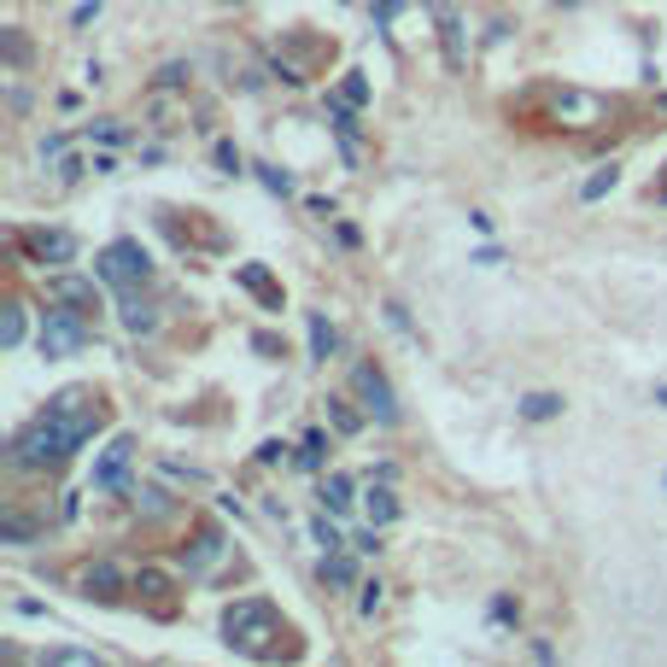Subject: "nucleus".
<instances>
[{
    "instance_id": "1",
    "label": "nucleus",
    "mask_w": 667,
    "mask_h": 667,
    "mask_svg": "<svg viewBox=\"0 0 667 667\" xmlns=\"http://www.w3.org/2000/svg\"><path fill=\"white\" fill-rule=\"evenodd\" d=\"M100 422H106L100 399H89V392H59L36 422L19 427V439H12V469H54V463H65Z\"/></svg>"
},
{
    "instance_id": "2",
    "label": "nucleus",
    "mask_w": 667,
    "mask_h": 667,
    "mask_svg": "<svg viewBox=\"0 0 667 667\" xmlns=\"http://www.w3.org/2000/svg\"><path fill=\"white\" fill-rule=\"evenodd\" d=\"M276 639H287V626L269 597H241V603L222 609V644L229 649H241V656H276Z\"/></svg>"
},
{
    "instance_id": "3",
    "label": "nucleus",
    "mask_w": 667,
    "mask_h": 667,
    "mask_svg": "<svg viewBox=\"0 0 667 667\" xmlns=\"http://www.w3.org/2000/svg\"><path fill=\"white\" fill-rule=\"evenodd\" d=\"M94 276L106 281V287H117V294H129V287H147L152 258H147L141 241H112V246L94 258Z\"/></svg>"
},
{
    "instance_id": "4",
    "label": "nucleus",
    "mask_w": 667,
    "mask_h": 667,
    "mask_svg": "<svg viewBox=\"0 0 667 667\" xmlns=\"http://www.w3.org/2000/svg\"><path fill=\"white\" fill-rule=\"evenodd\" d=\"M609 100L603 94H591V89H556L551 94V117L562 129H597V124H609Z\"/></svg>"
},
{
    "instance_id": "5",
    "label": "nucleus",
    "mask_w": 667,
    "mask_h": 667,
    "mask_svg": "<svg viewBox=\"0 0 667 667\" xmlns=\"http://www.w3.org/2000/svg\"><path fill=\"white\" fill-rule=\"evenodd\" d=\"M82 346H89V322H82V311H47L42 357H77Z\"/></svg>"
},
{
    "instance_id": "6",
    "label": "nucleus",
    "mask_w": 667,
    "mask_h": 667,
    "mask_svg": "<svg viewBox=\"0 0 667 667\" xmlns=\"http://www.w3.org/2000/svg\"><path fill=\"white\" fill-rule=\"evenodd\" d=\"M352 387H357V399H364V410H369V416L381 422V427L399 422V399H392L387 375L375 369V364H357V369H352Z\"/></svg>"
},
{
    "instance_id": "7",
    "label": "nucleus",
    "mask_w": 667,
    "mask_h": 667,
    "mask_svg": "<svg viewBox=\"0 0 667 667\" xmlns=\"http://www.w3.org/2000/svg\"><path fill=\"white\" fill-rule=\"evenodd\" d=\"M129 457H135V439L129 434H117L106 451H100V463H94V474H89V486L94 492H117L129 481Z\"/></svg>"
},
{
    "instance_id": "8",
    "label": "nucleus",
    "mask_w": 667,
    "mask_h": 667,
    "mask_svg": "<svg viewBox=\"0 0 667 667\" xmlns=\"http://www.w3.org/2000/svg\"><path fill=\"white\" fill-rule=\"evenodd\" d=\"M77 586H82V597H89V603H117L129 579H124V568H117V562L100 556V562H89V568L77 574Z\"/></svg>"
},
{
    "instance_id": "9",
    "label": "nucleus",
    "mask_w": 667,
    "mask_h": 667,
    "mask_svg": "<svg viewBox=\"0 0 667 667\" xmlns=\"http://www.w3.org/2000/svg\"><path fill=\"white\" fill-rule=\"evenodd\" d=\"M24 252L36 264H71L77 258V241L65 229H24Z\"/></svg>"
},
{
    "instance_id": "10",
    "label": "nucleus",
    "mask_w": 667,
    "mask_h": 667,
    "mask_svg": "<svg viewBox=\"0 0 667 667\" xmlns=\"http://www.w3.org/2000/svg\"><path fill=\"white\" fill-rule=\"evenodd\" d=\"M47 294L65 299V304H82V311H100V287L82 281V276H54V281H47Z\"/></svg>"
},
{
    "instance_id": "11",
    "label": "nucleus",
    "mask_w": 667,
    "mask_h": 667,
    "mask_svg": "<svg viewBox=\"0 0 667 667\" xmlns=\"http://www.w3.org/2000/svg\"><path fill=\"white\" fill-rule=\"evenodd\" d=\"M117 317H124V329H129V334H152V329H159V311H152V304L141 299V287H129V294H124Z\"/></svg>"
},
{
    "instance_id": "12",
    "label": "nucleus",
    "mask_w": 667,
    "mask_h": 667,
    "mask_svg": "<svg viewBox=\"0 0 667 667\" xmlns=\"http://www.w3.org/2000/svg\"><path fill=\"white\" fill-rule=\"evenodd\" d=\"M234 281H241L246 294H258L269 311H281V287L269 281V269H264V264H241V269H234Z\"/></svg>"
},
{
    "instance_id": "13",
    "label": "nucleus",
    "mask_w": 667,
    "mask_h": 667,
    "mask_svg": "<svg viewBox=\"0 0 667 667\" xmlns=\"http://www.w3.org/2000/svg\"><path fill=\"white\" fill-rule=\"evenodd\" d=\"M322 586H357V562L346 551H329L322 556Z\"/></svg>"
},
{
    "instance_id": "14",
    "label": "nucleus",
    "mask_w": 667,
    "mask_h": 667,
    "mask_svg": "<svg viewBox=\"0 0 667 667\" xmlns=\"http://www.w3.org/2000/svg\"><path fill=\"white\" fill-rule=\"evenodd\" d=\"M322 509H329V516H346L352 509V481L346 474H329V481H322Z\"/></svg>"
},
{
    "instance_id": "15",
    "label": "nucleus",
    "mask_w": 667,
    "mask_h": 667,
    "mask_svg": "<svg viewBox=\"0 0 667 667\" xmlns=\"http://www.w3.org/2000/svg\"><path fill=\"white\" fill-rule=\"evenodd\" d=\"M329 117H334L340 141H346V159H352V152H357V124H352V112H346V94H329Z\"/></svg>"
},
{
    "instance_id": "16",
    "label": "nucleus",
    "mask_w": 667,
    "mask_h": 667,
    "mask_svg": "<svg viewBox=\"0 0 667 667\" xmlns=\"http://www.w3.org/2000/svg\"><path fill=\"white\" fill-rule=\"evenodd\" d=\"M30 539H36V521L7 509V516H0V544H30Z\"/></svg>"
},
{
    "instance_id": "17",
    "label": "nucleus",
    "mask_w": 667,
    "mask_h": 667,
    "mask_svg": "<svg viewBox=\"0 0 667 667\" xmlns=\"http://www.w3.org/2000/svg\"><path fill=\"white\" fill-rule=\"evenodd\" d=\"M439 30H445V59H451V71L463 65V24H457V12L439 7Z\"/></svg>"
},
{
    "instance_id": "18",
    "label": "nucleus",
    "mask_w": 667,
    "mask_h": 667,
    "mask_svg": "<svg viewBox=\"0 0 667 667\" xmlns=\"http://www.w3.org/2000/svg\"><path fill=\"white\" fill-rule=\"evenodd\" d=\"M556 410H562L556 392H527V399H521V416H527V422H551Z\"/></svg>"
},
{
    "instance_id": "19",
    "label": "nucleus",
    "mask_w": 667,
    "mask_h": 667,
    "mask_svg": "<svg viewBox=\"0 0 667 667\" xmlns=\"http://www.w3.org/2000/svg\"><path fill=\"white\" fill-rule=\"evenodd\" d=\"M340 352V334L329 317H311V357H334Z\"/></svg>"
},
{
    "instance_id": "20",
    "label": "nucleus",
    "mask_w": 667,
    "mask_h": 667,
    "mask_svg": "<svg viewBox=\"0 0 667 667\" xmlns=\"http://www.w3.org/2000/svg\"><path fill=\"white\" fill-rule=\"evenodd\" d=\"M392 516H399V498L387 486H369V527H387Z\"/></svg>"
},
{
    "instance_id": "21",
    "label": "nucleus",
    "mask_w": 667,
    "mask_h": 667,
    "mask_svg": "<svg viewBox=\"0 0 667 667\" xmlns=\"http://www.w3.org/2000/svg\"><path fill=\"white\" fill-rule=\"evenodd\" d=\"M217 551H222V544H217V533H199V544H194V556H187V568H211V562H217Z\"/></svg>"
},
{
    "instance_id": "22",
    "label": "nucleus",
    "mask_w": 667,
    "mask_h": 667,
    "mask_svg": "<svg viewBox=\"0 0 667 667\" xmlns=\"http://www.w3.org/2000/svg\"><path fill=\"white\" fill-rule=\"evenodd\" d=\"M19 340H24V311H19V304H7V322H0V346H19Z\"/></svg>"
},
{
    "instance_id": "23",
    "label": "nucleus",
    "mask_w": 667,
    "mask_h": 667,
    "mask_svg": "<svg viewBox=\"0 0 667 667\" xmlns=\"http://www.w3.org/2000/svg\"><path fill=\"white\" fill-rule=\"evenodd\" d=\"M614 182H621V170H614V164H603V170H597V176L586 182V199H603V194H609Z\"/></svg>"
},
{
    "instance_id": "24",
    "label": "nucleus",
    "mask_w": 667,
    "mask_h": 667,
    "mask_svg": "<svg viewBox=\"0 0 667 667\" xmlns=\"http://www.w3.org/2000/svg\"><path fill=\"white\" fill-rule=\"evenodd\" d=\"M135 586H141L147 597H164V591H170V574H159V568H141V574H135Z\"/></svg>"
},
{
    "instance_id": "25",
    "label": "nucleus",
    "mask_w": 667,
    "mask_h": 667,
    "mask_svg": "<svg viewBox=\"0 0 667 667\" xmlns=\"http://www.w3.org/2000/svg\"><path fill=\"white\" fill-rule=\"evenodd\" d=\"M258 176H264V187H269V194H294V176H287V170H276V164H258Z\"/></svg>"
},
{
    "instance_id": "26",
    "label": "nucleus",
    "mask_w": 667,
    "mask_h": 667,
    "mask_svg": "<svg viewBox=\"0 0 667 667\" xmlns=\"http://www.w3.org/2000/svg\"><path fill=\"white\" fill-rule=\"evenodd\" d=\"M329 404H334V427H340V434H357V427H364V416L346 410V399H329Z\"/></svg>"
},
{
    "instance_id": "27",
    "label": "nucleus",
    "mask_w": 667,
    "mask_h": 667,
    "mask_svg": "<svg viewBox=\"0 0 667 667\" xmlns=\"http://www.w3.org/2000/svg\"><path fill=\"white\" fill-rule=\"evenodd\" d=\"M24 59H30V42L19 36V30H7V65H12V71H19Z\"/></svg>"
},
{
    "instance_id": "28",
    "label": "nucleus",
    "mask_w": 667,
    "mask_h": 667,
    "mask_svg": "<svg viewBox=\"0 0 667 667\" xmlns=\"http://www.w3.org/2000/svg\"><path fill=\"white\" fill-rule=\"evenodd\" d=\"M317 544H322V551H340V544H346V539H340V527H334L329 516H317Z\"/></svg>"
},
{
    "instance_id": "29",
    "label": "nucleus",
    "mask_w": 667,
    "mask_h": 667,
    "mask_svg": "<svg viewBox=\"0 0 667 667\" xmlns=\"http://www.w3.org/2000/svg\"><path fill=\"white\" fill-rule=\"evenodd\" d=\"M299 463H304V469H322V434H311V439H304Z\"/></svg>"
},
{
    "instance_id": "30",
    "label": "nucleus",
    "mask_w": 667,
    "mask_h": 667,
    "mask_svg": "<svg viewBox=\"0 0 667 667\" xmlns=\"http://www.w3.org/2000/svg\"><path fill=\"white\" fill-rule=\"evenodd\" d=\"M217 164H222V170H229V176H234V170H241V152H234L229 141H217Z\"/></svg>"
},
{
    "instance_id": "31",
    "label": "nucleus",
    "mask_w": 667,
    "mask_h": 667,
    "mask_svg": "<svg viewBox=\"0 0 667 667\" xmlns=\"http://www.w3.org/2000/svg\"><path fill=\"white\" fill-rule=\"evenodd\" d=\"M346 100H352V106H364V100H369V89H364V77H357V71H352V82H346Z\"/></svg>"
},
{
    "instance_id": "32",
    "label": "nucleus",
    "mask_w": 667,
    "mask_h": 667,
    "mask_svg": "<svg viewBox=\"0 0 667 667\" xmlns=\"http://www.w3.org/2000/svg\"><path fill=\"white\" fill-rule=\"evenodd\" d=\"M357 609H364V614H375V609H381V586H364V597H357Z\"/></svg>"
},
{
    "instance_id": "33",
    "label": "nucleus",
    "mask_w": 667,
    "mask_h": 667,
    "mask_svg": "<svg viewBox=\"0 0 667 667\" xmlns=\"http://www.w3.org/2000/svg\"><path fill=\"white\" fill-rule=\"evenodd\" d=\"M47 662H94V649H54Z\"/></svg>"
},
{
    "instance_id": "34",
    "label": "nucleus",
    "mask_w": 667,
    "mask_h": 667,
    "mask_svg": "<svg viewBox=\"0 0 667 667\" xmlns=\"http://www.w3.org/2000/svg\"><path fill=\"white\" fill-rule=\"evenodd\" d=\"M656 404H662V410H667V387H656Z\"/></svg>"
},
{
    "instance_id": "35",
    "label": "nucleus",
    "mask_w": 667,
    "mask_h": 667,
    "mask_svg": "<svg viewBox=\"0 0 667 667\" xmlns=\"http://www.w3.org/2000/svg\"><path fill=\"white\" fill-rule=\"evenodd\" d=\"M562 7H574V0H562Z\"/></svg>"
}]
</instances>
